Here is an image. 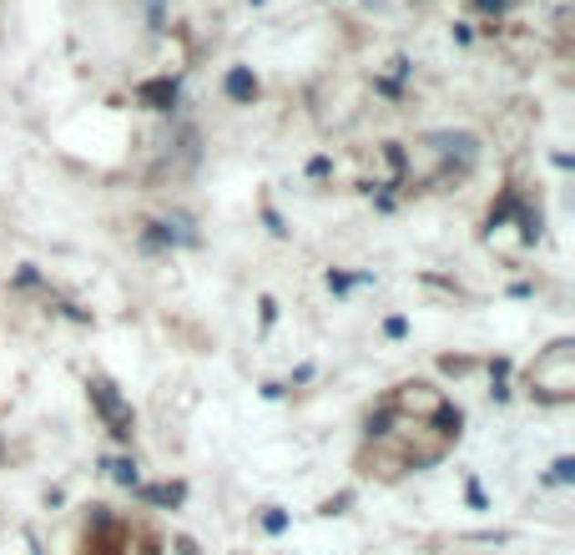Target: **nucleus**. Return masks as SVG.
<instances>
[{
    "label": "nucleus",
    "mask_w": 575,
    "mask_h": 555,
    "mask_svg": "<svg viewBox=\"0 0 575 555\" xmlns=\"http://www.w3.org/2000/svg\"><path fill=\"white\" fill-rule=\"evenodd\" d=\"M222 91H228L232 101H252V97H258V81H252V71H242V66H238V71H228Z\"/></svg>",
    "instance_id": "obj_3"
},
{
    "label": "nucleus",
    "mask_w": 575,
    "mask_h": 555,
    "mask_svg": "<svg viewBox=\"0 0 575 555\" xmlns=\"http://www.w3.org/2000/svg\"><path fill=\"white\" fill-rule=\"evenodd\" d=\"M262 525H268V530H282V525H288V515H282V510H268V515H262Z\"/></svg>",
    "instance_id": "obj_5"
},
{
    "label": "nucleus",
    "mask_w": 575,
    "mask_h": 555,
    "mask_svg": "<svg viewBox=\"0 0 575 555\" xmlns=\"http://www.w3.org/2000/svg\"><path fill=\"white\" fill-rule=\"evenodd\" d=\"M479 5H485V11H499V5H505V0H479Z\"/></svg>",
    "instance_id": "obj_7"
},
{
    "label": "nucleus",
    "mask_w": 575,
    "mask_h": 555,
    "mask_svg": "<svg viewBox=\"0 0 575 555\" xmlns=\"http://www.w3.org/2000/svg\"><path fill=\"white\" fill-rule=\"evenodd\" d=\"M147 11H152V26H162V0H147Z\"/></svg>",
    "instance_id": "obj_6"
},
{
    "label": "nucleus",
    "mask_w": 575,
    "mask_h": 555,
    "mask_svg": "<svg viewBox=\"0 0 575 555\" xmlns=\"http://www.w3.org/2000/svg\"><path fill=\"white\" fill-rule=\"evenodd\" d=\"M111 475H117L121 485H137V469H131V459H117V465H111Z\"/></svg>",
    "instance_id": "obj_4"
},
{
    "label": "nucleus",
    "mask_w": 575,
    "mask_h": 555,
    "mask_svg": "<svg viewBox=\"0 0 575 555\" xmlns=\"http://www.w3.org/2000/svg\"><path fill=\"white\" fill-rule=\"evenodd\" d=\"M137 97L147 101L152 111H172L177 107V81H141Z\"/></svg>",
    "instance_id": "obj_2"
},
{
    "label": "nucleus",
    "mask_w": 575,
    "mask_h": 555,
    "mask_svg": "<svg viewBox=\"0 0 575 555\" xmlns=\"http://www.w3.org/2000/svg\"><path fill=\"white\" fill-rule=\"evenodd\" d=\"M91 404H97V409L107 414V425H111V435H117V439H127V435H131V409L121 404V394L111 389L107 379H91Z\"/></svg>",
    "instance_id": "obj_1"
}]
</instances>
